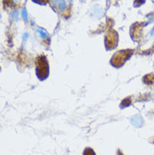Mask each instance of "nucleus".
Listing matches in <instances>:
<instances>
[{"label": "nucleus", "instance_id": "nucleus-1", "mask_svg": "<svg viewBox=\"0 0 154 155\" xmlns=\"http://www.w3.org/2000/svg\"><path fill=\"white\" fill-rule=\"evenodd\" d=\"M37 32H38L39 34H40V35H41L42 38H46V37L48 36V33H47L44 29H42V28H37Z\"/></svg>", "mask_w": 154, "mask_h": 155}, {"label": "nucleus", "instance_id": "nucleus-5", "mask_svg": "<svg viewBox=\"0 0 154 155\" xmlns=\"http://www.w3.org/2000/svg\"><path fill=\"white\" fill-rule=\"evenodd\" d=\"M12 16H13V19H17V17H18V12L17 11L14 12V13H13V15H12Z\"/></svg>", "mask_w": 154, "mask_h": 155}, {"label": "nucleus", "instance_id": "nucleus-9", "mask_svg": "<svg viewBox=\"0 0 154 155\" xmlns=\"http://www.w3.org/2000/svg\"><path fill=\"white\" fill-rule=\"evenodd\" d=\"M27 36H28L27 33H25V34H24V39H25V40H26V39H27Z\"/></svg>", "mask_w": 154, "mask_h": 155}, {"label": "nucleus", "instance_id": "nucleus-3", "mask_svg": "<svg viewBox=\"0 0 154 155\" xmlns=\"http://www.w3.org/2000/svg\"><path fill=\"white\" fill-rule=\"evenodd\" d=\"M22 17H23L24 19H25V20L27 19L28 12H27V10L25 9V8H23V9H22Z\"/></svg>", "mask_w": 154, "mask_h": 155}, {"label": "nucleus", "instance_id": "nucleus-6", "mask_svg": "<svg viewBox=\"0 0 154 155\" xmlns=\"http://www.w3.org/2000/svg\"><path fill=\"white\" fill-rule=\"evenodd\" d=\"M51 2H52V4H59V0H51Z\"/></svg>", "mask_w": 154, "mask_h": 155}, {"label": "nucleus", "instance_id": "nucleus-4", "mask_svg": "<svg viewBox=\"0 0 154 155\" xmlns=\"http://www.w3.org/2000/svg\"><path fill=\"white\" fill-rule=\"evenodd\" d=\"M84 155H95V153H93L92 149H90V148H88V149H86L84 152Z\"/></svg>", "mask_w": 154, "mask_h": 155}, {"label": "nucleus", "instance_id": "nucleus-8", "mask_svg": "<svg viewBox=\"0 0 154 155\" xmlns=\"http://www.w3.org/2000/svg\"><path fill=\"white\" fill-rule=\"evenodd\" d=\"M150 35H152V36H153L154 35V27L152 29V31H151V32H150Z\"/></svg>", "mask_w": 154, "mask_h": 155}, {"label": "nucleus", "instance_id": "nucleus-2", "mask_svg": "<svg viewBox=\"0 0 154 155\" xmlns=\"http://www.w3.org/2000/svg\"><path fill=\"white\" fill-rule=\"evenodd\" d=\"M58 8L61 11H63L66 8V2L65 0H60L59 4H58Z\"/></svg>", "mask_w": 154, "mask_h": 155}, {"label": "nucleus", "instance_id": "nucleus-7", "mask_svg": "<svg viewBox=\"0 0 154 155\" xmlns=\"http://www.w3.org/2000/svg\"><path fill=\"white\" fill-rule=\"evenodd\" d=\"M35 2H37V3H44V2H46L47 0H34Z\"/></svg>", "mask_w": 154, "mask_h": 155}]
</instances>
